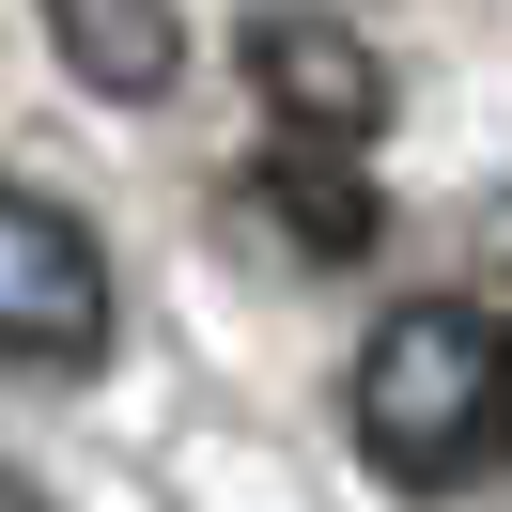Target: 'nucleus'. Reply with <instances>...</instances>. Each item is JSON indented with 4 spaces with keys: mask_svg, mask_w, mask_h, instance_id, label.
<instances>
[{
    "mask_svg": "<svg viewBox=\"0 0 512 512\" xmlns=\"http://www.w3.org/2000/svg\"><path fill=\"white\" fill-rule=\"evenodd\" d=\"M357 450L404 497H466L481 466H512V326L481 295H404L357 342Z\"/></svg>",
    "mask_w": 512,
    "mask_h": 512,
    "instance_id": "obj_1",
    "label": "nucleus"
},
{
    "mask_svg": "<svg viewBox=\"0 0 512 512\" xmlns=\"http://www.w3.org/2000/svg\"><path fill=\"white\" fill-rule=\"evenodd\" d=\"M0 357H32V373L109 357V249L32 187H0Z\"/></svg>",
    "mask_w": 512,
    "mask_h": 512,
    "instance_id": "obj_2",
    "label": "nucleus"
},
{
    "mask_svg": "<svg viewBox=\"0 0 512 512\" xmlns=\"http://www.w3.org/2000/svg\"><path fill=\"white\" fill-rule=\"evenodd\" d=\"M249 78H264V109H280L295 140H373L388 125V63L342 16H280V0H264L249 16Z\"/></svg>",
    "mask_w": 512,
    "mask_h": 512,
    "instance_id": "obj_3",
    "label": "nucleus"
},
{
    "mask_svg": "<svg viewBox=\"0 0 512 512\" xmlns=\"http://www.w3.org/2000/svg\"><path fill=\"white\" fill-rule=\"evenodd\" d=\"M249 202L295 233L311 264H357L373 249V187H357V140H280V156L249 171Z\"/></svg>",
    "mask_w": 512,
    "mask_h": 512,
    "instance_id": "obj_4",
    "label": "nucleus"
},
{
    "mask_svg": "<svg viewBox=\"0 0 512 512\" xmlns=\"http://www.w3.org/2000/svg\"><path fill=\"white\" fill-rule=\"evenodd\" d=\"M47 32H63V63L94 78V94H171V63H187V32H171V0H47Z\"/></svg>",
    "mask_w": 512,
    "mask_h": 512,
    "instance_id": "obj_5",
    "label": "nucleus"
},
{
    "mask_svg": "<svg viewBox=\"0 0 512 512\" xmlns=\"http://www.w3.org/2000/svg\"><path fill=\"white\" fill-rule=\"evenodd\" d=\"M0 512H47V497H16V481H0Z\"/></svg>",
    "mask_w": 512,
    "mask_h": 512,
    "instance_id": "obj_6",
    "label": "nucleus"
}]
</instances>
